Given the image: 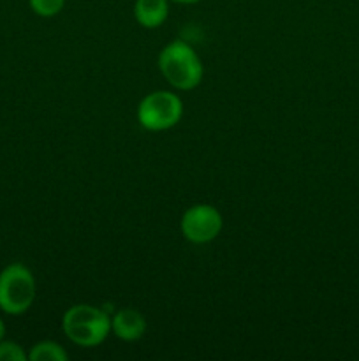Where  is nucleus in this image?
Returning <instances> with one entry per match:
<instances>
[{"label": "nucleus", "mask_w": 359, "mask_h": 361, "mask_svg": "<svg viewBox=\"0 0 359 361\" xmlns=\"http://www.w3.org/2000/svg\"><path fill=\"white\" fill-rule=\"evenodd\" d=\"M168 0H136L134 16L144 28H157L168 20Z\"/></svg>", "instance_id": "0eeeda50"}, {"label": "nucleus", "mask_w": 359, "mask_h": 361, "mask_svg": "<svg viewBox=\"0 0 359 361\" xmlns=\"http://www.w3.org/2000/svg\"><path fill=\"white\" fill-rule=\"evenodd\" d=\"M62 330L73 344L81 348H95L109 335L111 319L99 307L80 303L63 314Z\"/></svg>", "instance_id": "f03ea898"}, {"label": "nucleus", "mask_w": 359, "mask_h": 361, "mask_svg": "<svg viewBox=\"0 0 359 361\" xmlns=\"http://www.w3.org/2000/svg\"><path fill=\"white\" fill-rule=\"evenodd\" d=\"M30 361H65L69 360V355L60 344L53 341H42L35 344L28 353Z\"/></svg>", "instance_id": "6e6552de"}, {"label": "nucleus", "mask_w": 359, "mask_h": 361, "mask_svg": "<svg viewBox=\"0 0 359 361\" xmlns=\"http://www.w3.org/2000/svg\"><path fill=\"white\" fill-rule=\"evenodd\" d=\"M172 2H180V4H196L199 0H172Z\"/></svg>", "instance_id": "f8f14e48"}, {"label": "nucleus", "mask_w": 359, "mask_h": 361, "mask_svg": "<svg viewBox=\"0 0 359 361\" xmlns=\"http://www.w3.org/2000/svg\"><path fill=\"white\" fill-rule=\"evenodd\" d=\"M4 337H6V324H4V321L0 319V342L4 341Z\"/></svg>", "instance_id": "9b49d317"}, {"label": "nucleus", "mask_w": 359, "mask_h": 361, "mask_svg": "<svg viewBox=\"0 0 359 361\" xmlns=\"http://www.w3.org/2000/svg\"><path fill=\"white\" fill-rule=\"evenodd\" d=\"M146 321L141 312L134 309H122L111 317V331L125 342H134L143 337Z\"/></svg>", "instance_id": "423d86ee"}, {"label": "nucleus", "mask_w": 359, "mask_h": 361, "mask_svg": "<svg viewBox=\"0 0 359 361\" xmlns=\"http://www.w3.org/2000/svg\"><path fill=\"white\" fill-rule=\"evenodd\" d=\"M65 0H30V7L42 18H51L63 9Z\"/></svg>", "instance_id": "1a4fd4ad"}, {"label": "nucleus", "mask_w": 359, "mask_h": 361, "mask_svg": "<svg viewBox=\"0 0 359 361\" xmlns=\"http://www.w3.org/2000/svg\"><path fill=\"white\" fill-rule=\"evenodd\" d=\"M180 226L189 242L203 245L220 235L224 221L220 212L211 204H194L183 214Z\"/></svg>", "instance_id": "39448f33"}, {"label": "nucleus", "mask_w": 359, "mask_h": 361, "mask_svg": "<svg viewBox=\"0 0 359 361\" xmlns=\"http://www.w3.org/2000/svg\"><path fill=\"white\" fill-rule=\"evenodd\" d=\"M183 116V102L172 92L157 90L143 97L137 106V120L151 133L175 127Z\"/></svg>", "instance_id": "20e7f679"}, {"label": "nucleus", "mask_w": 359, "mask_h": 361, "mask_svg": "<svg viewBox=\"0 0 359 361\" xmlns=\"http://www.w3.org/2000/svg\"><path fill=\"white\" fill-rule=\"evenodd\" d=\"M158 69L168 83L178 90H192L203 80V63L185 41H172L162 48Z\"/></svg>", "instance_id": "f257e3e1"}, {"label": "nucleus", "mask_w": 359, "mask_h": 361, "mask_svg": "<svg viewBox=\"0 0 359 361\" xmlns=\"http://www.w3.org/2000/svg\"><path fill=\"white\" fill-rule=\"evenodd\" d=\"M28 355H25L23 348L16 342L2 341L0 342V361H25Z\"/></svg>", "instance_id": "9d476101"}, {"label": "nucleus", "mask_w": 359, "mask_h": 361, "mask_svg": "<svg viewBox=\"0 0 359 361\" xmlns=\"http://www.w3.org/2000/svg\"><path fill=\"white\" fill-rule=\"evenodd\" d=\"M37 288L25 264L13 263L0 271V310L9 316L25 314L34 303Z\"/></svg>", "instance_id": "7ed1b4c3"}]
</instances>
